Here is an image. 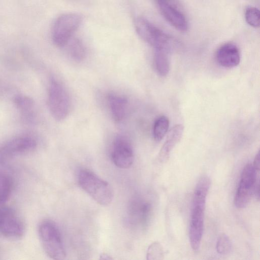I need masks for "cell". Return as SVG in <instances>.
<instances>
[{
    "label": "cell",
    "instance_id": "11",
    "mask_svg": "<svg viewBox=\"0 0 260 260\" xmlns=\"http://www.w3.org/2000/svg\"><path fill=\"white\" fill-rule=\"evenodd\" d=\"M159 11L165 19L174 28L185 31L188 27L186 16L174 3V0H156Z\"/></svg>",
    "mask_w": 260,
    "mask_h": 260
},
{
    "label": "cell",
    "instance_id": "14",
    "mask_svg": "<svg viewBox=\"0 0 260 260\" xmlns=\"http://www.w3.org/2000/svg\"><path fill=\"white\" fill-rule=\"evenodd\" d=\"M183 131L184 126L181 124L176 125L170 131L158 154L160 161L165 162L167 160L171 152L181 140Z\"/></svg>",
    "mask_w": 260,
    "mask_h": 260
},
{
    "label": "cell",
    "instance_id": "8",
    "mask_svg": "<svg viewBox=\"0 0 260 260\" xmlns=\"http://www.w3.org/2000/svg\"><path fill=\"white\" fill-rule=\"evenodd\" d=\"M24 232V223L16 212L10 207L0 206V235L8 239H18Z\"/></svg>",
    "mask_w": 260,
    "mask_h": 260
},
{
    "label": "cell",
    "instance_id": "4",
    "mask_svg": "<svg viewBox=\"0 0 260 260\" xmlns=\"http://www.w3.org/2000/svg\"><path fill=\"white\" fill-rule=\"evenodd\" d=\"M82 21V17L76 13H66L59 16L55 21L52 30L54 44L58 47L65 46Z\"/></svg>",
    "mask_w": 260,
    "mask_h": 260
},
{
    "label": "cell",
    "instance_id": "23",
    "mask_svg": "<svg viewBox=\"0 0 260 260\" xmlns=\"http://www.w3.org/2000/svg\"><path fill=\"white\" fill-rule=\"evenodd\" d=\"M216 250L220 254H227L232 249V243L229 237L225 234H221L218 237L216 242Z\"/></svg>",
    "mask_w": 260,
    "mask_h": 260
},
{
    "label": "cell",
    "instance_id": "1",
    "mask_svg": "<svg viewBox=\"0 0 260 260\" xmlns=\"http://www.w3.org/2000/svg\"><path fill=\"white\" fill-rule=\"evenodd\" d=\"M78 182L81 187L98 204L107 206L112 201L114 191L111 186L90 170H81Z\"/></svg>",
    "mask_w": 260,
    "mask_h": 260
},
{
    "label": "cell",
    "instance_id": "2",
    "mask_svg": "<svg viewBox=\"0 0 260 260\" xmlns=\"http://www.w3.org/2000/svg\"><path fill=\"white\" fill-rule=\"evenodd\" d=\"M40 240L46 255L56 260L63 259L66 251L61 234L57 225L49 220L41 222L38 228Z\"/></svg>",
    "mask_w": 260,
    "mask_h": 260
},
{
    "label": "cell",
    "instance_id": "5",
    "mask_svg": "<svg viewBox=\"0 0 260 260\" xmlns=\"http://www.w3.org/2000/svg\"><path fill=\"white\" fill-rule=\"evenodd\" d=\"M48 106L52 116L58 121L64 119L70 112L69 95L64 86L55 79H52L50 83Z\"/></svg>",
    "mask_w": 260,
    "mask_h": 260
},
{
    "label": "cell",
    "instance_id": "16",
    "mask_svg": "<svg viewBox=\"0 0 260 260\" xmlns=\"http://www.w3.org/2000/svg\"><path fill=\"white\" fill-rule=\"evenodd\" d=\"M210 184V179L208 176L203 175L200 177L194 190L192 206H198L205 209L206 198Z\"/></svg>",
    "mask_w": 260,
    "mask_h": 260
},
{
    "label": "cell",
    "instance_id": "21",
    "mask_svg": "<svg viewBox=\"0 0 260 260\" xmlns=\"http://www.w3.org/2000/svg\"><path fill=\"white\" fill-rule=\"evenodd\" d=\"M164 255V250L161 244L154 242L148 248L146 258L148 260L162 259Z\"/></svg>",
    "mask_w": 260,
    "mask_h": 260
},
{
    "label": "cell",
    "instance_id": "7",
    "mask_svg": "<svg viewBox=\"0 0 260 260\" xmlns=\"http://www.w3.org/2000/svg\"><path fill=\"white\" fill-rule=\"evenodd\" d=\"M153 212V204L149 199L136 196L132 198L128 204V220L134 226L143 228L149 222Z\"/></svg>",
    "mask_w": 260,
    "mask_h": 260
},
{
    "label": "cell",
    "instance_id": "17",
    "mask_svg": "<svg viewBox=\"0 0 260 260\" xmlns=\"http://www.w3.org/2000/svg\"><path fill=\"white\" fill-rule=\"evenodd\" d=\"M169 51L165 49H155L154 62L155 70L161 76H166L170 71Z\"/></svg>",
    "mask_w": 260,
    "mask_h": 260
},
{
    "label": "cell",
    "instance_id": "15",
    "mask_svg": "<svg viewBox=\"0 0 260 260\" xmlns=\"http://www.w3.org/2000/svg\"><path fill=\"white\" fill-rule=\"evenodd\" d=\"M108 102L114 120L117 122L122 121L128 111V101L122 95L110 93L108 95Z\"/></svg>",
    "mask_w": 260,
    "mask_h": 260
},
{
    "label": "cell",
    "instance_id": "22",
    "mask_svg": "<svg viewBox=\"0 0 260 260\" xmlns=\"http://www.w3.org/2000/svg\"><path fill=\"white\" fill-rule=\"evenodd\" d=\"M245 18L247 23L251 26L257 28L259 26L260 14L256 7H248L245 12Z\"/></svg>",
    "mask_w": 260,
    "mask_h": 260
},
{
    "label": "cell",
    "instance_id": "3",
    "mask_svg": "<svg viewBox=\"0 0 260 260\" xmlns=\"http://www.w3.org/2000/svg\"><path fill=\"white\" fill-rule=\"evenodd\" d=\"M134 25L139 36L155 49H165L170 52L176 44L173 37L145 18L137 17Z\"/></svg>",
    "mask_w": 260,
    "mask_h": 260
},
{
    "label": "cell",
    "instance_id": "18",
    "mask_svg": "<svg viewBox=\"0 0 260 260\" xmlns=\"http://www.w3.org/2000/svg\"><path fill=\"white\" fill-rule=\"evenodd\" d=\"M67 45H68L69 54L73 59L80 61L85 58L86 49L82 42L79 39H71Z\"/></svg>",
    "mask_w": 260,
    "mask_h": 260
},
{
    "label": "cell",
    "instance_id": "9",
    "mask_svg": "<svg viewBox=\"0 0 260 260\" xmlns=\"http://www.w3.org/2000/svg\"><path fill=\"white\" fill-rule=\"evenodd\" d=\"M36 146L35 140L29 137L13 139L0 148V163L5 164L18 155L30 152Z\"/></svg>",
    "mask_w": 260,
    "mask_h": 260
},
{
    "label": "cell",
    "instance_id": "10",
    "mask_svg": "<svg viewBox=\"0 0 260 260\" xmlns=\"http://www.w3.org/2000/svg\"><path fill=\"white\" fill-rule=\"evenodd\" d=\"M111 155L113 164L121 169L131 167L134 161V153L131 143L123 136L117 137L114 140Z\"/></svg>",
    "mask_w": 260,
    "mask_h": 260
},
{
    "label": "cell",
    "instance_id": "24",
    "mask_svg": "<svg viewBox=\"0 0 260 260\" xmlns=\"http://www.w3.org/2000/svg\"><path fill=\"white\" fill-rule=\"evenodd\" d=\"M16 106L23 111H28L34 106L33 100L25 95H17L14 99Z\"/></svg>",
    "mask_w": 260,
    "mask_h": 260
},
{
    "label": "cell",
    "instance_id": "19",
    "mask_svg": "<svg viewBox=\"0 0 260 260\" xmlns=\"http://www.w3.org/2000/svg\"><path fill=\"white\" fill-rule=\"evenodd\" d=\"M13 188V182L8 175L0 173V206L8 200Z\"/></svg>",
    "mask_w": 260,
    "mask_h": 260
},
{
    "label": "cell",
    "instance_id": "20",
    "mask_svg": "<svg viewBox=\"0 0 260 260\" xmlns=\"http://www.w3.org/2000/svg\"><path fill=\"white\" fill-rule=\"evenodd\" d=\"M169 127V120L165 116L158 117L155 121L153 126V136L157 141H160L166 135Z\"/></svg>",
    "mask_w": 260,
    "mask_h": 260
},
{
    "label": "cell",
    "instance_id": "12",
    "mask_svg": "<svg viewBox=\"0 0 260 260\" xmlns=\"http://www.w3.org/2000/svg\"><path fill=\"white\" fill-rule=\"evenodd\" d=\"M205 209L192 206L189 223V237L192 250L197 251L200 248L204 230Z\"/></svg>",
    "mask_w": 260,
    "mask_h": 260
},
{
    "label": "cell",
    "instance_id": "13",
    "mask_svg": "<svg viewBox=\"0 0 260 260\" xmlns=\"http://www.w3.org/2000/svg\"><path fill=\"white\" fill-rule=\"evenodd\" d=\"M216 58L217 62L224 68H232L236 67L240 61L239 48L233 43H225L217 49Z\"/></svg>",
    "mask_w": 260,
    "mask_h": 260
},
{
    "label": "cell",
    "instance_id": "6",
    "mask_svg": "<svg viewBox=\"0 0 260 260\" xmlns=\"http://www.w3.org/2000/svg\"><path fill=\"white\" fill-rule=\"evenodd\" d=\"M259 174L251 164H247L243 168L234 199L237 208H244L249 203L255 186H259Z\"/></svg>",
    "mask_w": 260,
    "mask_h": 260
}]
</instances>
